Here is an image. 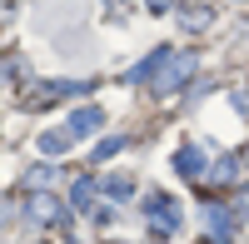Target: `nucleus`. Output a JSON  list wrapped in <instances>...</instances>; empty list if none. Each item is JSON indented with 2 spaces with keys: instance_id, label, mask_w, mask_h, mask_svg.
Here are the masks:
<instances>
[{
  "instance_id": "obj_1",
  "label": "nucleus",
  "mask_w": 249,
  "mask_h": 244,
  "mask_svg": "<svg viewBox=\"0 0 249 244\" xmlns=\"http://www.w3.org/2000/svg\"><path fill=\"white\" fill-rule=\"evenodd\" d=\"M144 209H150V234H155L160 244L179 229V205H175L170 194H150V205H144Z\"/></svg>"
},
{
  "instance_id": "obj_2",
  "label": "nucleus",
  "mask_w": 249,
  "mask_h": 244,
  "mask_svg": "<svg viewBox=\"0 0 249 244\" xmlns=\"http://www.w3.org/2000/svg\"><path fill=\"white\" fill-rule=\"evenodd\" d=\"M190 70H195V55H170V65L155 75V95H170V90H175Z\"/></svg>"
},
{
  "instance_id": "obj_3",
  "label": "nucleus",
  "mask_w": 249,
  "mask_h": 244,
  "mask_svg": "<svg viewBox=\"0 0 249 244\" xmlns=\"http://www.w3.org/2000/svg\"><path fill=\"white\" fill-rule=\"evenodd\" d=\"M25 214L35 219V225H60V219H65V209H60V199L55 194H30V205H25Z\"/></svg>"
},
{
  "instance_id": "obj_4",
  "label": "nucleus",
  "mask_w": 249,
  "mask_h": 244,
  "mask_svg": "<svg viewBox=\"0 0 249 244\" xmlns=\"http://www.w3.org/2000/svg\"><path fill=\"white\" fill-rule=\"evenodd\" d=\"M175 170H179L184 179H204V174H210V159H204V150H195V145H184V150L175 155Z\"/></svg>"
},
{
  "instance_id": "obj_5",
  "label": "nucleus",
  "mask_w": 249,
  "mask_h": 244,
  "mask_svg": "<svg viewBox=\"0 0 249 244\" xmlns=\"http://www.w3.org/2000/svg\"><path fill=\"white\" fill-rule=\"evenodd\" d=\"M199 219H204V229H210L214 239H230V234H234V214L224 209V205H204Z\"/></svg>"
},
{
  "instance_id": "obj_6",
  "label": "nucleus",
  "mask_w": 249,
  "mask_h": 244,
  "mask_svg": "<svg viewBox=\"0 0 249 244\" xmlns=\"http://www.w3.org/2000/svg\"><path fill=\"white\" fill-rule=\"evenodd\" d=\"M100 125H105V110H100V105H85V110L70 115V135H95Z\"/></svg>"
},
{
  "instance_id": "obj_7",
  "label": "nucleus",
  "mask_w": 249,
  "mask_h": 244,
  "mask_svg": "<svg viewBox=\"0 0 249 244\" xmlns=\"http://www.w3.org/2000/svg\"><path fill=\"white\" fill-rule=\"evenodd\" d=\"M70 150V130H45V135H40V155H65Z\"/></svg>"
},
{
  "instance_id": "obj_8",
  "label": "nucleus",
  "mask_w": 249,
  "mask_h": 244,
  "mask_svg": "<svg viewBox=\"0 0 249 244\" xmlns=\"http://www.w3.org/2000/svg\"><path fill=\"white\" fill-rule=\"evenodd\" d=\"M105 194L124 205V199H135V179H130V174H110V179H105Z\"/></svg>"
},
{
  "instance_id": "obj_9",
  "label": "nucleus",
  "mask_w": 249,
  "mask_h": 244,
  "mask_svg": "<svg viewBox=\"0 0 249 244\" xmlns=\"http://www.w3.org/2000/svg\"><path fill=\"white\" fill-rule=\"evenodd\" d=\"M70 199H75V209H90V205H95V185H90V179H75V185H70Z\"/></svg>"
},
{
  "instance_id": "obj_10",
  "label": "nucleus",
  "mask_w": 249,
  "mask_h": 244,
  "mask_svg": "<svg viewBox=\"0 0 249 244\" xmlns=\"http://www.w3.org/2000/svg\"><path fill=\"white\" fill-rule=\"evenodd\" d=\"M204 25H210V10H184V30H204Z\"/></svg>"
},
{
  "instance_id": "obj_11",
  "label": "nucleus",
  "mask_w": 249,
  "mask_h": 244,
  "mask_svg": "<svg viewBox=\"0 0 249 244\" xmlns=\"http://www.w3.org/2000/svg\"><path fill=\"white\" fill-rule=\"evenodd\" d=\"M50 179H55V170H50V165H40V170H30V185H35V190H45Z\"/></svg>"
},
{
  "instance_id": "obj_12",
  "label": "nucleus",
  "mask_w": 249,
  "mask_h": 244,
  "mask_svg": "<svg viewBox=\"0 0 249 244\" xmlns=\"http://www.w3.org/2000/svg\"><path fill=\"white\" fill-rule=\"evenodd\" d=\"M120 145H124V139H100V145H95V159H110Z\"/></svg>"
},
{
  "instance_id": "obj_13",
  "label": "nucleus",
  "mask_w": 249,
  "mask_h": 244,
  "mask_svg": "<svg viewBox=\"0 0 249 244\" xmlns=\"http://www.w3.org/2000/svg\"><path fill=\"white\" fill-rule=\"evenodd\" d=\"M144 5H150V10H170L175 0H144Z\"/></svg>"
},
{
  "instance_id": "obj_14",
  "label": "nucleus",
  "mask_w": 249,
  "mask_h": 244,
  "mask_svg": "<svg viewBox=\"0 0 249 244\" xmlns=\"http://www.w3.org/2000/svg\"><path fill=\"white\" fill-rule=\"evenodd\" d=\"M239 214H249V190H244V199H239Z\"/></svg>"
},
{
  "instance_id": "obj_15",
  "label": "nucleus",
  "mask_w": 249,
  "mask_h": 244,
  "mask_svg": "<svg viewBox=\"0 0 249 244\" xmlns=\"http://www.w3.org/2000/svg\"><path fill=\"white\" fill-rule=\"evenodd\" d=\"M110 5H115V10H120V15H124V5H130V0H110Z\"/></svg>"
},
{
  "instance_id": "obj_16",
  "label": "nucleus",
  "mask_w": 249,
  "mask_h": 244,
  "mask_svg": "<svg viewBox=\"0 0 249 244\" xmlns=\"http://www.w3.org/2000/svg\"><path fill=\"white\" fill-rule=\"evenodd\" d=\"M0 219H5V205H0Z\"/></svg>"
}]
</instances>
